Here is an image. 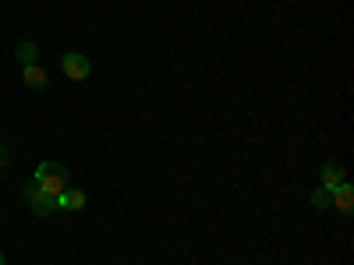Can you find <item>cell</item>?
<instances>
[{
  "instance_id": "52a82bcc",
  "label": "cell",
  "mask_w": 354,
  "mask_h": 265,
  "mask_svg": "<svg viewBox=\"0 0 354 265\" xmlns=\"http://www.w3.org/2000/svg\"><path fill=\"white\" fill-rule=\"evenodd\" d=\"M21 81H25L28 88H43V85H46L50 78H46V71H43L39 64H28V68L21 71Z\"/></svg>"
},
{
  "instance_id": "9c48e42d",
  "label": "cell",
  "mask_w": 354,
  "mask_h": 265,
  "mask_svg": "<svg viewBox=\"0 0 354 265\" xmlns=\"http://www.w3.org/2000/svg\"><path fill=\"white\" fill-rule=\"evenodd\" d=\"M312 205H315V209H330V188H319L312 195Z\"/></svg>"
},
{
  "instance_id": "7a4b0ae2",
  "label": "cell",
  "mask_w": 354,
  "mask_h": 265,
  "mask_svg": "<svg viewBox=\"0 0 354 265\" xmlns=\"http://www.w3.org/2000/svg\"><path fill=\"white\" fill-rule=\"evenodd\" d=\"M25 202H28V209H32L36 216H50V213H57V198H53V195H46L36 181L25 188Z\"/></svg>"
},
{
  "instance_id": "30bf717a",
  "label": "cell",
  "mask_w": 354,
  "mask_h": 265,
  "mask_svg": "<svg viewBox=\"0 0 354 265\" xmlns=\"http://www.w3.org/2000/svg\"><path fill=\"white\" fill-rule=\"evenodd\" d=\"M0 166H8V149L0 145Z\"/></svg>"
},
{
  "instance_id": "8992f818",
  "label": "cell",
  "mask_w": 354,
  "mask_h": 265,
  "mask_svg": "<svg viewBox=\"0 0 354 265\" xmlns=\"http://www.w3.org/2000/svg\"><path fill=\"white\" fill-rule=\"evenodd\" d=\"M82 205H85V191H61L57 195V209L75 213V209H82Z\"/></svg>"
},
{
  "instance_id": "3957f363",
  "label": "cell",
  "mask_w": 354,
  "mask_h": 265,
  "mask_svg": "<svg viewBox=\"0 0 354 265\" xmlns=\"http://www.w3.org/2000/svg\"><path fill=\"white\" fill-rule=\"evenodd\" d=\"M61 68H64V75H68L71 81H85V78H88V71H93L88 57H82L78 50H68V53L61 57Z\"/></svg>"
},
{
  "instance_id": "6da1fadb",
  "label": "cell",
  "mask_w": 354,
  "mask_h": 265,
  "mask_svg": "<svg viewBox=\"0 0 354 265\" xmlns=\"http://www.w3.org/2000/svg\"><path fill=\"white\" fill-rule=\"evenodd\" d=\"M68 181H71V173H68V166H61V163H39L36 166V184L46 191V195H61V191H68Z\"/></svg>"
},
{
  "instance_id": "ba28073f",
  "label": "cell",
  "mask_w": 354,
  "mask_h": 265,
  "mask_svg": "<svg viewBox=\"0 0 354 265\" xmlns=\"http://www.w3.org/2000/svg\"><path fill=\"white\" fill-rule=\"evenodd\" d=\"M344 181V166L340 163H326L322 166V188H337Z\"/></svg>"
},
{
  "instance_id": "8fae6325",
  "label": "cell",
  "mask_w": 354,
  "mask_h": 265,
  "mask_svg": "<svg viewBox=\"0 0 354 265\" xmlns=\"http://www.w3.org/2000/svg\"><path fill=\"white\" fill-rule=\"evenodd\" d=\"M0 265H4V255H0Z\"/></svg>"
},
{
  "instance_id": "5b68a950",
  "label": "cell",
  "mask_w": 354,
  "mask_h": 265,
  "mask_svg": "<svg viewBox=\"0 0 354 265\" xmlns=\"http://www.w3.org/2000/svg\"><path fill=\"white\" fill-rule=\"evenodd\" d=\"M15 57H18V64H21V68H28V64H36V61H39V46H36L32 39H21V43L15 46Z\"/></svg>"
},
{
  "instance_id": "277c9868",
  "label": "cell",
  "mask_w": 354,
  "mask_h": 265,
  "mask_svg": "<svg viewBox=\"0 0 354 265\" xmlns=\"http://www.w3.org/2000/svg\"><path fill=\"white\" fill-rule=\"evenodd\" d=\"M330 205L337 213H351L354 209V188L347 181H340L337 188H330Z\"/></svg>"
}]
</instances>
